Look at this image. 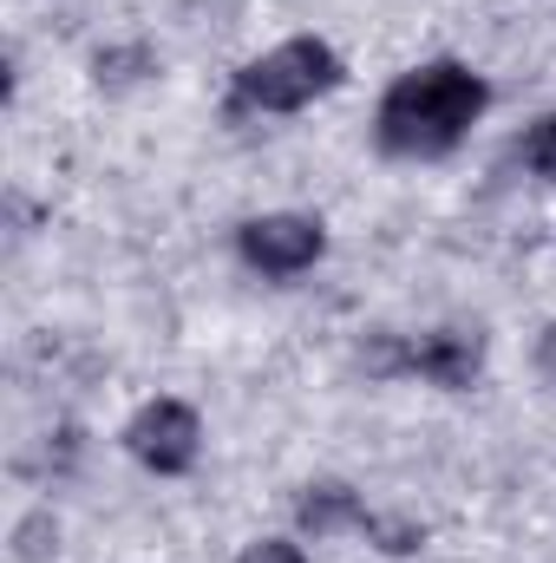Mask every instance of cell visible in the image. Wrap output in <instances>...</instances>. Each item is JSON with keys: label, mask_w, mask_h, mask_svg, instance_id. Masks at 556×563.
<instances>
[{"label": "cell", "mask_w": 556, "mask_h": 563, "mask_svg": "<svg viewBox=\"0 0 556 563\" xmlns=\"http://www.w3.org/2000/svg\"><path fill=\"white\" fill-rule=\"evenodd\" d=\"M518 164L531 170V177H544V184H556V112H544L524 139H518Z\"/></svg>", "instance_id": "8"}, {"label": "cell", "mask_w": 556, "mask_h": 563, "mask_svg": "<svg viewBox=\"0 0 556 563\" xmlns=\"http://www.w3.org/2000/svg\"><path fill=\"white\" fill-rule=\"evenodd\" d=\"M537 374H544V380L556 387V321L544 328V334H537Z\"/></svg>", "instance_id": "10"}, {"label": "cell", "mask_w": 556, "mask_h": 563, "mask_svg": "<svg viewBox=\"0 0 556 563\" xmlns=\"http://www.w3.org/2000/svg\"><path fill=\"white\" fill-rule=\"evenodd\" d=\"M119 439H125V452L138 459L144 472H157V478H184L203 459V420H197V407L190 400H170V394L144 400L138 413L125 420Z\"/></svg>", "instance_id": "5"}, {"label": "cell", "mask_w": 556, "mask_h": 563, "mask_svg": "<svg viewBox=\"0 0 556 563\" xmlns=\"http://www.w3.org/2000/svg\"><path fill=\"white\" fill-rule=\"evenodd\" d=\"M236 563H308V551H301V538H256V544H243Z\"/></svg>", "instance_id": "9"}, {"label": "cell", "mask_w": 556, "mask_h": 563, "mask_svg": "<svg viewBox=\"0 0 556 563\" xmlns=\"http://www.w3.org/2000/svg\"><path fill=\"white\" fill-rule=\"evenodd\" d=\"M236 256L263 282H294L327 256V223L308 210H263L236 230Z\"/></svg>", "instance_id": "4"}, {"label": "cell", "mask_w": 556, "mask_h": 563, "mask_svg": "<svg viewBox=\"0 0 556 563\" xmlns=\"http://www.w3.org/2000/svg\"><path fill=\"white\" fill-rule=\"evenodd\" d=\"M374 374H400L438 394H471L485 374V334L478 328H425V334H393L374 354Z\"/></svg>", "instance_id": "3"}, {"label": "cell", "mask_w": 556, "mask_h": 563, "mask_svg": "<svg viewBox=\"0 0 556 563\" xmlns=\"http://www.w3.org/2000/svg\"><path fill=\"white\" fill-rule=\"evenodd\" d=\"M485 112H491V86H485L478 66H465V59H419L380 92L374 139H380L387 157L425 164V157H452Z\"/></svg>", "instance_id": "1"}, {"label": "cell", "mask_w": 556, "mask_h": 563, "mask_svg": "<svg viewBox=\"0 0 556 563\" xmlns=\"http://www.w3.org/2000/svg\"><path fill=\"white\" fill-rule=\"evenodd\" d=\"M367 511H374V505H367L354 485H341V478H321V485H308V492L294 498L301 538H334V531H354V538H360Z\"/></svg>", "instance_id": "6"}, {"label": "cell", "mask_w": 556, "mask_h": 563, "mask_svg": "<svg viewBox=\"0 0 556 563\" xmlns=\"http://www.w3.org/2000/svg\"><path fill=\"white\" fill-rule=\"evenodd\" d=\"M341 79H347V59L321 33H294L269 53H256L249 66H236L230 112L236 119H288V112H308L314 99H327Z\"/></svg>", "instance_id": "2"}, {"label": "cell", "mask_w": 556, "mask_h": 563, "mask_svg": "<svg viewBox=\"0 0 556 563\" xmlns=\"http://www.w3.org/2000/svg\"><path fill=\"white\" fill-rule=\"evenodd\" d=\"M360 538H367L374 551H387V558H413V551H425V525H413V518H393V511H367Z\"/></svg>", "instance_id": "7"}]
</instances>
